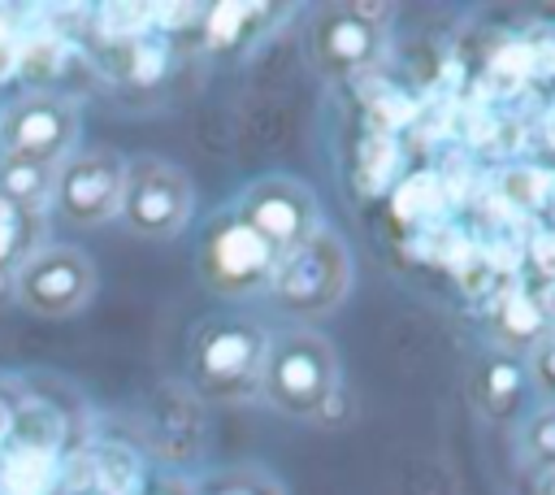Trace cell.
Returning <instances> with one entry per match:
<instances>
[{"label":"cell","mask_w":555,"mask_h":495,"mask_svg":"<svg viewBox=\"0 0 555 495\" xmlns=\"http://www.w3.org/2000/svg\"><path fill=\"white\" fill-rule=\"evenodd\" d=\"M278 261L282 256L251 226H243V217L234 208L212 213L199 230V243H195V274L221 300L260 295L269 287Z\"/></svg>","instance_id":"cell-6"},{"label":"cell","mask_w":555,"mask_h":495,"mask_svg":"<svg viewBox=\"0 0 555 495\" xmlns=\"http://www.w3.org/2000/svg\"><path fill=\"white\" fill-rule=\"evenodd\" d=\"M533 495H555V469L533 473Z\"/></svg>","instance_id":"cell-17"},{"label":"cell","mask_w":555,"mask_h":495,"mask_svg":"<svg viewBox=\"0 0 555 495\" xmlns=\"http://www.w3.org/2000/svg\"><path fill=\"white\" fill-rule=\"evenodd\" d=\"M351 278H356V269H351V252H347L343 234L321 226L317 234H308L299 248H291L278 261L264 295L278 313H286L295 321H321V317L338 313V304L351 291Z\"/></svg>","instance_id":"cell-3"},{"label":"cell","mask_w":555,"mask_h":495,"mask_svg":"<svg viewBox=\"0 0 555 495\" xmlns=\"http://www.w3.org/2000/svg\"><path fill=\"white\" fill-rule=\"evenodd\" d=\"M52 165H35V161H17V156H0V195L43 213V204L52 200Z\"/></svg>","instance_id":"cell-13"},{"label":"cell","mask_w":555,"mask_h":495,"mask_svg":"<svg viewBox=\"0 0 555 495\" xmlns=\"http://www.w3.org/2000/svg\"><path fill=\"white\" fill-rule=\"evenodd\" d=\"M525 365L512 360L507 352H486L477 356L468 373V395L486 421H516L520 417V395H525Z\"/></svg>","instance_id":"cell-11"},{"label":"cell","mask_w":555,"mask_h":495,"mask_svg":"<svg viewBox=\"0 0 555 495\" xmlns=\"http://www.w3.org/2000/svg\"><path fill=\"white\" fill-rule=\"evenodd\" d=\"M121 182H126V156L108 143H87L74 148L56 174H52V213L65 226L95 230L117 217L121 204Z\"/></svg>","instance_id":"cell-8"},{"label":"cell","mask_w":555,"mask_h":495,"mask_svg":"<svg viewBox=\"0 0 555 495\" xmlns=\"http://www.w3.org/2000/svg\"><path fill=\"white\" fill-rule=\"evenodd\" d=\"M390 35V9L382 4H321L304 22V61L325 82H347L377 65Z\"/></svg>","instance_id":"cell-4"},{"label":"cell","mask_w":555,"mask_h":495,"mask_svg":"<svg viewBox=\"0 0 555 495\" xmlns=\"http://www.w3.org/2000/svg\"><path fill=\"white\" fill-rule=\"evenodd\" d=\"M17 65H22V39H17V30L0 17V87L17 74Z\"/></svg>","instance_id":"cell-16"},{"label":"cell","mask_w":555,"mask_h":495,"mask_svg":"<svg viewBox=\"0 0 555 495\" xmlns=\"http://www.w3.org/2000/svg\"><path fill=\"white\" fill-rule=\"evenodd\" d=\"M95 261L74 243H39L9 278V300L30 317H74L95 300Z\"/></svg>","instance_id":"cell-7"},{"label":"cell","mask_w":555,"mask_h":495,"mask_svg":"<svg viewBox=\"0 0 555 495\" xmlns=\"http://www.w3.org/2000/svg\"><path fill=\"white\" fill-rule=\"evenodd\" d=\"M195 213V182L178 161L165 156H126V182H121V204L117 221L147 243H169L186 230Z\"/></svg>","instance_id":"cell-5"},{"label":"cell","mask_w":555,"mask_h":495,"mask_svg":"<svg viewBox=\"0 0 555 495\" xmlns=\"http://www.w3.org/2000/svg\"><path fill=\"white\" fill-rule=\"evenodd\" d=\"M525 382L542 399V408H555V330L542 334L525 356Z\"/></svg>","instance_id":"cell-15"},{"label":"cell","mask_w":555,"mask_h":495,"mask_svg":"<svg viewBox=\"0 0 555 495\" xmlns=\"http://www.w3.org/2000/svg\"><path fill=\"white\" fill-rule=\"evenodd\" d=\"M234 213L243 217V226H251L278 256H286L291 248H299L308 234L321 230V200L317 191L295 178V174H264L251 178L238 200Z\"/></svg>","instance_id":"cell-10"},{"label":"cell","mask_w":555,"mask_h":495,"mask_svg":"<svg viewBox=\"0 0 555 495\" xmlns=\"http://www.w3.org/2000/svg\"><path fill=\"white\" fill-rule=\"evenodd\" d=\"M39 226H43V213L35 208H22L13 200L0 195V274L13 278V269L43 243L39 239Z\"/></svg>","instance_id":"cell-12"},{"label":"cell","mask_w":555,"mask_h":495,"mask_svg":"<svg viewBox=\"0 0 555 495\" xmlns=\"http://www.w3.org/2000/svg\"><path fill=\"white\" fill-rule=\"evenodd\" d=\"M520 460L529 473L555 469V408H533L520 421Z\"/></svg>","instance_id":"cell-14"},{"label":"cell","mask_w":555,"mask_h":495,"mask_svg":"<svg viewBox=\"0 0 555 495\" xmlns=\"http://www.w3.org/2000/svg\"><path fill=\"white\" fill-rule=\"evenodd\" d=\"M269 330L247 313H212L186 339V378L204 399L238 404L260 386Z\"/></svg>","instance_id":"cell-1"},{"label":"cell","mask_w":555,"mask_h":495,"mask_svg":"<svg viewBox=\"0 0 555 495\" xmlns=\"http://www.w3.org/2000/svg\"><path fill=\"white\" fill-rule=\"evenodd\" d=\"M78 148V104L61 91L35 87L0 109V156L61 165Z\"/></svg>","instance_id":"cell-9"},{"label":"cell","mask_w":555,"mask_h":495,"mask_svg":"<svg viewBox=\"0 0 555 495\" xmlns=\"http://www.w3.org/2000/svg\"><path fill=\"white\" fill-rule=\"evenodd\" d=\"M338 386V352L312 326H291L269 334L260 360V395L273 412L312 421Z\"/></svg>","instance_id":"cell-2"}]
</instances>
